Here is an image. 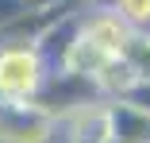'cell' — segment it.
<instances>
[{
    "instance_id": "cell-1",
    "label": "cell",
    "mask_w": 150,
    "mask_h": 143,
    "mask_svg": "<svg viewBox=\"0 0 150 143\" xmlns=\"http://www.w3.org/2000/svg\"><path fill=\"white\" fill-rule=\"evenodd\" d=\"M50 66L35 43L0 46V101H35Z\"/></svg>"
},
{
    "instance_id": "cell-2",
    "label": "cell",
    "mask_w": 150,
    "mask_h": 143,
    "mask_svg": "<svg viewBox=\"0 0 150 143\" xmlns=\"http://www.w3.org/2000/svg\"><path fill=\"white\" fill-rule=\"evenodd\" d=\"M58 120L35 101H0V143H50Z\"/></svg>"
},
{
    "instance_id": "cell-3",
    "label": "cell",
    "mask_w": 150,
    "mask_h": 143,
    "mask_svg": "<svg viewBox=\"0 0 150 143\" xmlns=\"http://www.w3.org/2000/svg\"><path fill=\"white\" fill-rule=\"evenodd\" d=\"M81 39L93 43L96 50H104L108 58H123L127 46L135 43V31L112 8H93L88 16H81Z\"/></svg>"
},
{
    "instance_id": "cell-4",
    "label": "cell",
    "mask_w": 150,
    "mask_h": 143,
    "mask_svg": "<svg viewBox=\"0 0 150 143\" xmlns=\"http://www.w3.org/2000/svg\"><path fill=\"white\" fill-rule=\"evenodd\" d=\"M66 120V143H108V101H93L77 112H69Z\"/></svg>"
},
{
    "instance_id": "cell-5",
    "label": "cell",
    "mask_w": 150,
    "mask_h": 143,
    "mask_svg": "<svg viewBox=\"0 0 150 143\" xmlns=\"http://www.w3.org/2000/svg\"><path fill=\"white\" fill-rule=\"evenodd\" d=\"M108 132L112 143H150V112L127 101H108Z\"/></svg>"
},
{
    "instance_id": "cell-6",
    "label": "cell",
    "mask_w": 150,
    "mask_h": 143,
    "mask_svg": "<svg viewBox=\"0 0 150 143\" xmlns=\"http://www.w3.org/2000/svg\"><path fill=\"white\" fill-rule=\"evenodd\" d=\"M135 35H150V0H112L108 4Z\"/></svg>"
},
{
    "instance_id": "cell-7",
    "label": "cell",
    "mask_w": 150,
    "mask_h": 143,
    "mask_svg": "<svg viewBox=\"0 0 150 143\" xmlns=\"http://www.w3.org/2000/svg\"><path fill=\"white\" fill-rule=\"evenodd\" d=\"M31 8H39L35 0H0V31H12Z\"/></svg>"
},
{
    "instance_id": "cell-8",
    "label": "cell",
    "mask_w": 150,
    "mask_h": 143,
    "mask_svg": "<svg viewBox=\"0 0 150 143\" xmlns=\"http://www.w3.org/2000/svg\"><path fill=\"white\" fill-rule=\"evenodd\" d=\"M115 101H127V104H135V108H142V112H150V77H135L123 93H119Z\"/></svg>"
},
{
    "instance_id": "cell-9",
    "label": "cell",
    "mask_w": 150,
    "mask_h": 143,
    "mask_svg": "<svg viewBox=\"0 0 150 143\" xmlns=\"http://www.w3.org/2000/svg\"><path fill=\"white\" fill-rule=\"evenodd\" d=\"M35 4H42V0H35Z\"/></svg>"
},
{
    "instance_id": "cell-10",
    "label": "cell",
    "mask_w": 150,
    "mask_h": 143,
    "mask_svg": "<svg viewBox=\"0 0 150 143\" xmlns=\"http://www.w3.org/2000/svg\"><path fill=\"white\" fill-rule=\"evenodd\" d=\"M108 143H112V139H108Z\"/></svg>"
}]
</instances>
